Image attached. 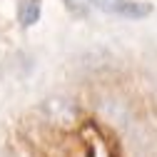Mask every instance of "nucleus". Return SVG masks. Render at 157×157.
I'll list each match as a JSON object with an SVG mask.
<instances>
[{"mask_svg":"<svg viewBox=\"0 0 157 157\" xmlns=\"http://www.w3.org/2000/svg\"><path fill=\"white\" fill-rule=\"evenodd\" d=\"M65 3V8L72 13V15H77V17H85V15H90L92 10H95V0H63Z\"/></svg>","mask_w":157,"mask_h":157,"instance_id":"obj_4","label":"nucleus"},{"mask_svg":"<svg viewBox=\"0 0 157 157\" xmlns=\"http://www.w3.org/2000/svg\"><path fill=\"white\" fill-rule=\"evenodd\" d=\"M40 17V0H23L17 8V20L23 25H33Z\"/></svg>","mask_w":157,"mask_h":157,"instance_id":"obj_3","label":"nucleus"},{"mask_svg":"<svg viewBox=\"0 0 157 157\" xmlns=\"http://www.w3.org/2000/svg\"><path fill=\"white\" fill-rule=\"evenodd\" d=\"M40 112L48 122H55V125H70L75 117H77V107L70 97H63V95H55V97H48V100L40 105Z\"/></svg>","mask_w":157,"mask_h":157,"instance_id":"obj_2","label":"nucleus"},{"mask_svg":"<svg viewBox=\"0 0 157 157\" xmlns=\"http://www.w3.org/2000/svg\"><path fill=\"white\" fill-rule=\"evenodd\" d=\"M95 10H102L115 17H125V20H142L152 13V5L140 3V0H95Z\"/></svg>","mask_w":157,"mask_h":157,"instance_id":"obj_1","label":"nucleus"}]
</instances>
